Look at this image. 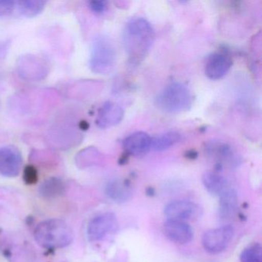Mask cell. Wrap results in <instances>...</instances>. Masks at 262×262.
Instances as JSON below:
<instances>
[{"label":"cell","instance_id":"23","mask_svg":"<svg viewBox=\"0 0 262 262\" xmlns=\"http://www.w3.org/2000/svg\"><path fill=\"white\" fill-rule=\"evenodd\" d=\"M24 181L27 184H35L38 180V171L33 165H27L24 170Z\"/></svg>","mask_w":262,"mask_h":262},{"label":"cell","instance_id":"3","mask_svg":"<svg viewBox=\"0 0 262 262\" xmlns=\"http://www.w3.org/2000/svg\"><path fill=\"white\" fill-rule=\"evenodd\" d=\"M155 103L165 113L177 114L191 108L193 96L186 85L181 82H172L157 95Z\"/></svg>","mask_w":262,"mask_h":262},{"label":"cell","instance_id":"5","mask_svg":"<svg viewBox=\"0 0 262 262\" xmlns=\"http://www.w3.org/2000/svg\"><path fill=\"white\" fill-rule=\"evenodd\" d=\"M234 234L231 225H224L206 231L202 237L204 248L211 254H219L228 248Z\"/></svg>","mask_w":262,"mask_h":262},{"label":"cell","instance_id":"9","mask_svg":"<svg viewBox=\"0 0 262 262\" xmlns=\"http://www.w3.org/2000/svg\"><path fill=\"white\" fill-rule=\"evenodd\" d=\"M232 67V60L226 54L214 53L207 58L205 73L211 80H219L225 77Z\"/></svg>","mask_w":262,"mask_h":262},{"label":"cell","instance_id":"11","mask_svg":"<svg viewBox=\"0 0 262 262\" xmlns=\"http://www.w3.org/2000/svg\"><path fill=\"white\" fill-rule=\"evenodd\" d=\"M205 151L210 157L215 159L220 165L228 164L234 165L237 163L238 157L231 145L226 142L213 140L205 145Z\"/></svg>","mask_w":262,"mask_h":262},{"label":"cell","instance_id":"10","mask_svg":"<svg viewBox=\"0 0 262 262\" xmlns=\"http://www.w3.org/2000/svg\"><path fill=\"white\" fill-rule=\"evenodd\" d=\"M125 152L134 157H142L151 149V137L144 132H137L123 141Z\"/></svg>","mask_w":262,"mask_h":262},{"label":"cell","instance_id":"2","mask_svg":"<svg viewBox=\"0 0 262 262\" xmlns=\"http://www.w3.org/2000/svg\"><path fill=\"white\" fill-rule=\"evenodd\" d=\"M73 232L70 225L59 219L40 222L34 229L37 244L47 249H59L69 246L73 241Z\"/></svg>","mask_w":262,"mask_h":262},{"label":"cell","instance_id":"19","mask_svg":"<svg viewBox=\"0 0 262 262\" xmlns=\"http://www.w3.org/2000/svg\"><path fill=\"white\" fill-rule=\"evenodd\" d=\"M65 184L59 178H50L39 188V194L45 199H54L62 195L65 191Z\"/></svg>","mask_w":262,"mask_h":262},{"label":"cell","instance_id":"14","mask_svg":"<svg viewBox=\"0 0 262 262\" xmlns=\"http://www.w3.org/2000/svg\"><path fill=\"white\" fill-rule=\"evenodd\" d=\"M219 216L224 220H229L235 215L237 209V194L233 187L219 196Z\"/></svg>","mask_w":262,"mask_h":262},{"label":"cell","instance_id":"16","mask_svg":"<svg viewBox=\"0 0 262 262\" xmlns=\"http://www.w3.org/2000/svg\"><path fill=\"white\" fill-rule=\"evenodd\" d=\"M105 192L110 199L116 203L122 204L129 200L133 195L131 187L126 182L113 180L108 182Z\"/></svg>","mask_w":262,"mask_h":262},{"label":"cell","instance_id":"18","mask_svg":"<svg viewBox=\"0 0 262 262\" xmlns=\"http://www.w3.org/2000/svg\"><path fill=\"white\" fill-rule=\"evenodd\" d=\"M181 139L182 136L178 132H167L163 134L151 138V148L156 151H165L179 143Z\"/></svg>","mask_w":262,"mask_h":262},{"label":"cell","instance_id":"13","mask_svg":"<svg viewBox=\"0 0 262 262\" xmlns=\"http://www.w3.org/2000/svg\"><path fill=\"white\" fill-rule=\"evenodd\" d=\"M163 229L167 237L176 243H189L194 236L191 227L182 221L168 219L164 224Z\"/></svg>","mask_w":262,"mask_h":262},{"label":"cell","instance_id":"15","mask_svg":"<svg viewBox=\"0 0 262 262\" xmlns=\"http://www.w3.org/2000/svg\"><path fill=\"white\" fill-rule=\"evenodd\" d=\"M202 183L208 192L219 197L232 187L226 178L212 171H208L203 174Z\"/></svg>","mask_w":262,"mask_h":262},{"label":"cell","instance_id":"8","mask_svg":"<svg viewBox=\"0 0 262 262\" xmlns=\"http://www.w3.org/2000/svg\"><path fill=\"white\" fill-rule=\"evenodd\" d=\"M23 157L14 146L0 148V174L5 177H16L20 172Z\"/></svg>","mask_w":262,"mask_h":262},{"label":"cell","instance_id":"6","mask_svg":"<svg viewBox=\"0 0 262 262\" xmlns=\"http://www.w3.org/2000/svg\"><path fill=\"white\" fill-rule=\"evenodd\" d=\"M165 215L170 220L194 221L202 216V210L200 205L186 200L174 201L165 207Z\"/></svg>","mask_w":262,"mask_h":262},{"label":"cell","instance_id":"4","mask_svg":"<svg viewBox=\"0 0 262 262\" xmlns=\"http://www.w3.org/2000/svg\"><path fill=\"white\" fill-rule=\"evenodd\" d=\"M116 49L110 38L99 36L95 39L90 57V68L95 73L110 74L116 67Z\"/></svg>","mask_w":262,"mask_h":262},{"label":"cell","instance_id":"1","mask_svg":"<svg viewBox=\"0 0 262 262\" xmlns=\"http://www.w3.org/2000/svg\"><path fill=\"white\" fill-rule=\"evenodd\" d=\"M155 40L156 33L147 19L142 17L130 19L122 32V42L129 63L140 64L149 53Z\"/></svg>","mask_w":262,"mask_h":262},{"label":"cell","instance_id":"17","mask_svg":"<svg viewBox=\"0 0 262 262\" xmlns=\"http://www.w3.org/2000/svg\"><path fill=\"white\" fill-rule=\"evenodd\" d=\"M46 5L47 2L42 0H20L16 1V11L20 16L34 17L43 11Z\"/></svg>","mask_w":262,"mask_h":262},{"label":"cell","instance_id":"22","mask_svg":"<svg viewBox=\"0 0 262 262\" xmlns=\"http://www.w3.org/2000/svg\"><path fill=\"white\" fill-rule=\"evenodd\" d=\"M89 8L95 14H103L108 9V2L100 0V1H90L88 3Z\"/></svg>","mask_w":262,"mask_h":262},{"label":"cell","instance_id":"7","mask_svg":"<svg viewBox=\"0 0 262 262\" xmlns=\"http://www.w3.org/2000/svg\"><path fill=\"white\" fill-rule=\"evenodd\" d=\"M117 225L116 215L112 212L102 213L93 217L87 227V236L91 242L103 239Z\"/></svg>","mask_w":262,"mask_h":262},{"label":"cell","instance_id":"20","mask_svg":"<svg viewBox=\"0 0 262 262\" xmlns=\"http://www.w3.org/2000/svg\"><path fill=\"white\" fill-rule=\"evenodd\" d=\"M241 262H262V248L259 244H254L245 248L240 257Z\"/></svg>","mask_w":262,"mask_h":262},{"label":"cell","instance_id":"21","mask_svg":"<svg viewBox=\"0 0 262 262\" xmlns=\"http://www.w3.org/2000/svg\"><path fill=\"white\" fill-rule=\"evenodd\" d=\"M16 1L0 0V17L11 16L16 11Z\"/></svg>","mask_w":262,"mask_h":262},{"label":"cell","instance_id":"12","mask_svg":"<svg viewBox=\"0 0 262 262\" xmlns=\"http://www.w3.org/2000/svg\"><path fill=\"white\" fill-rule=\"evenodd\" d=\"M124 110L120 105L112 102H106L99 108L96 124L100 128L115 126L122 122Z\"/></svg>","mask_w":262,"mask_h":262}]
</instances>
